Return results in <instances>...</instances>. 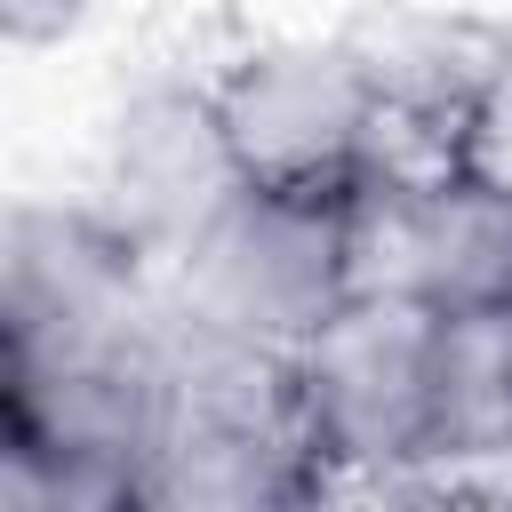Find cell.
Segmentation results:
<instances>
[{
  "label": "cell",
  "mask_w": 512,
  "mask_h": 512,
  "mask_svg": "<svg viewBox=\"0 0 512 512\" xmlns=\"http://www.w3.org/2000/svg\"><path fill=\"white\" fill-rule=\"evenodd\" d=\"M160 288L192 328L296 352L368 288L360 208L240 184V200L160 272Z\"/></svg>",
  "instance_id": "cell-4"
},
{
  "label": "cell",
  "mask_w": 512,
  "mask_h": 512,
  "mask_svg": "<svg viewBox=\"0 0 512 512\" xmlns=\"http://www.w3.org/2000/svg\"><path fill=\"white\" fill-rule=\"evenodd\" d=\"M320 496H336V480L304 424L296 352L240 344L168 312L144 512H296Z\"/></svg>",
  "instance_id": "cell-1"
},
{
  "label": "cell",
  "mask_w": 512,
  "mask_h": 512,
  "mask_svg": "<svg viewBox=\"0 0 512 512\" xmlns=\"http://www.w3.org/2000/svg\"><path fill=\"white\" fill-rule=\"evenodd\" d=\"M296 392L336 488L448 472V312L360 288L312 344H296Z\"/></svg>",
  "instance_id": "cell-2"
},
{
  "label": "cell",
  "mask_w": 512,
  "mask_h": 512,
  "mask_svg": "<svg viewBox=\"0 0 512 512\" xmlns=\"http://www.w3.org/2000/svg\"><path fill=\"white\" fill-rule=\"evenodd\" d=\"M224 144L240 184L296 192V200H344L368 208L392 184V104L360 48V32L336 40H264L208 72Z\"/></svg>",
  "instance_id": "cell-3"
},
{
  "label": "cell",
  "mask_w": 512,
  "mask_h": 512,
  "mask_svg": "<svg viewBox=\"0 0 512 512\" xmlns=\"http://www.w3.org/2000/svg\"><path fill=\"white\" fill-rule=\"evenodd\" d=\"M160 272L240 200V168L208 96V72L192 80H144L104 136L96 192H88Z\"/></svg>",
  "instance_id": "cell-5"
},
{
  "label": "cell",
  "mask_w": 512,
  "mask_h": 512,
  "mask_svg": "<svg viewBox=\"0 0 512 512\" xmlns=\"http://www.w3.org/2000/svg\"><path fill=\"white\" fill-rule=\"evenodd\" d=\"M88 8H96V0H0V40H8L16 56L56 48V40H72V32L88 24Z\"/></svg>",
  "instance_id": "cell-6"
}]
</instances>
